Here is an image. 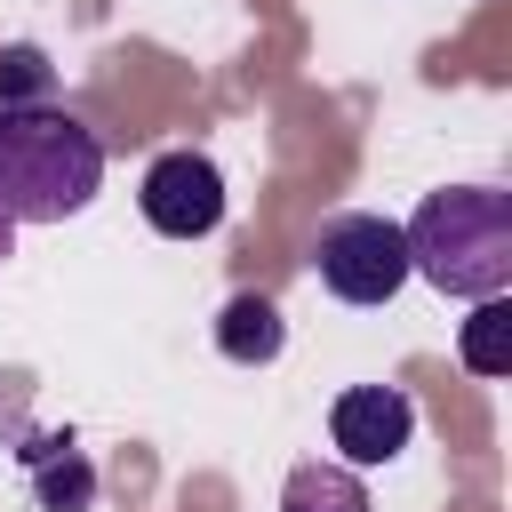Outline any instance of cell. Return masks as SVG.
Returning a JSON list of instances; mask_svg holds the SVG:
<instances>
[{"label": "cell", "instance_id": "7", "mask_svg": "<svg viewBox=\"0 0 512 512\" xmlns=\"http://www.w3.org/2000/svg\"><path fill=\"white\" fill-rule=\"evenodd\" d=\"M280 344H288V320H280L272 296H256V288L224 296V312H216V352H224L232 368H272Z\"/></svg>", "mask_w": 512, "mask_h": 512}, {"label": "cell", "instance_id": "3", "mask_svg": "<svg viewBox=\"0 0 512 512\" xmlns=\"http://www.w3.org/2000/svg\"><path fill=\"white\" fill-rule=\"evenodd\" d=\"M312 272L336 304H392L416 272H408V240L392 216H368V208H344L320 224L312 240Z\"/></svg>", "mask_w": 512, "mask_h": 512}, {"label": "cell", "instance_id": "9", "mask_svg": "<svg viewBox=\"0 0 512 512\" xmlns=\"http://www.w3.org/2000/svg\"><path fill=\"white\" fill-rule=\"evenodd\" d=\"M456 352H464L472 376H504L512 368V304L504 296H480L472 320H464V336H456Z\"/></svg>", "mask_w": 512, "mask_h": 512}, {"label": "cell", "instance_id": "6", "mask_svg": "<svg viewBox=\"0 0 512 512\" xmlns=\"http://www.w3.org/2000/svg\"><path fill=\"white\" fill-rule=\"evenodd\" d=\"M24 472H32L40 512H88V504H96V464L72 448V432H40V440H24Z\"/></svg>", "mask_w": 512, "mask_h": 512}, {"label": "cell", "instance_id": "1", "mask_svg": "<svg viewBox=\"0 0 512 512\" xmlns=\"http://www.w3.org/2000/svg\"><path fill=\"white\" fill-rule=\"evenodd\" d=\"M104 184V136L64 104H0V216L64 224Z\"/></svg>", "mask_w": 512, "mask_h": 512}, {"label": "cell", "instance_id": "10", "mask_svg": "<svg viewBox=\"0 0 512 512\" xmlns=\"http://www.w3.org/2000/svg\"><path fill=\"white\" fill-rule=\"evenodd\" d=\"M56 72L40 48H0V104H48Z\"/></svg>", "mask_w": 512, "mask_h": 512}, {"label": "cell", "instance_id": "2", "mask_svg": "<svg viewBox=\"0 0 512 512\" xmlns=\"http://www.w3.org/2000/svg\"><path fill=\"white\" fill-rule=\"evenodd\" d=\"M408 272H424L440 296H504L512 288V192L504 184H448L424 192V208L400 224Z\"/></svg>", "mask_w": 512, "mask_h": 512}, {"label": "cell", "instance_id": "11", "mask_svg": "<svg viewBox=\"0 0 512 512\" xmlns=\"http://www.w3.org/2000/svg\"><path fill=\"white\" fill-rule=\"evenodd\" d=\"M0 256H16V224L8 216H0Z\"/></svg>", "mask_w": 512, "mask_h": 512}, {"label": "cell", "instance_id": "4", "mask_svg": "<svg viewBox=\"0 0 512 512\" xmlns=\"http://www.w3.org/2000/svg\"><path fill=\"white\" fill-rule=\"evenodd\" d=\"M136 208H144V224L160 232V240H208L216 224H224V168L208 160V152H160L152 168H144V192H136Z\"/></svg>", "mask_w": 512, "mask_h": 512}, {"label": "cell", "instance_id": "8", "mask_svg": "<svg viewBox=\"0 0 512 512\" xmlns=\"http://www.w3.org/2000/svg\"><path fill=\"white\" fill-rule=\"evenodd\" d=\"M280 512H376L352 464H296L280 488Z\"/></svg>", "mask_w": 512, "mask_h": 512}, {"label": "cell", "instance_id": "5", "mask_svg": "<svg viewBox=\"0 0 512 512\" xmlns=\"http://www.w3.org/2000/svg\"><path fill=\"white\" fill-rule=\"evenodd\" d=\"M408 432H416V400L400 392V384H352V392H336V408H328V440H336V464H392L400 448H408Z\"/></svg>", "mask_w": 512, "mask_h": 512}]
</instances>
